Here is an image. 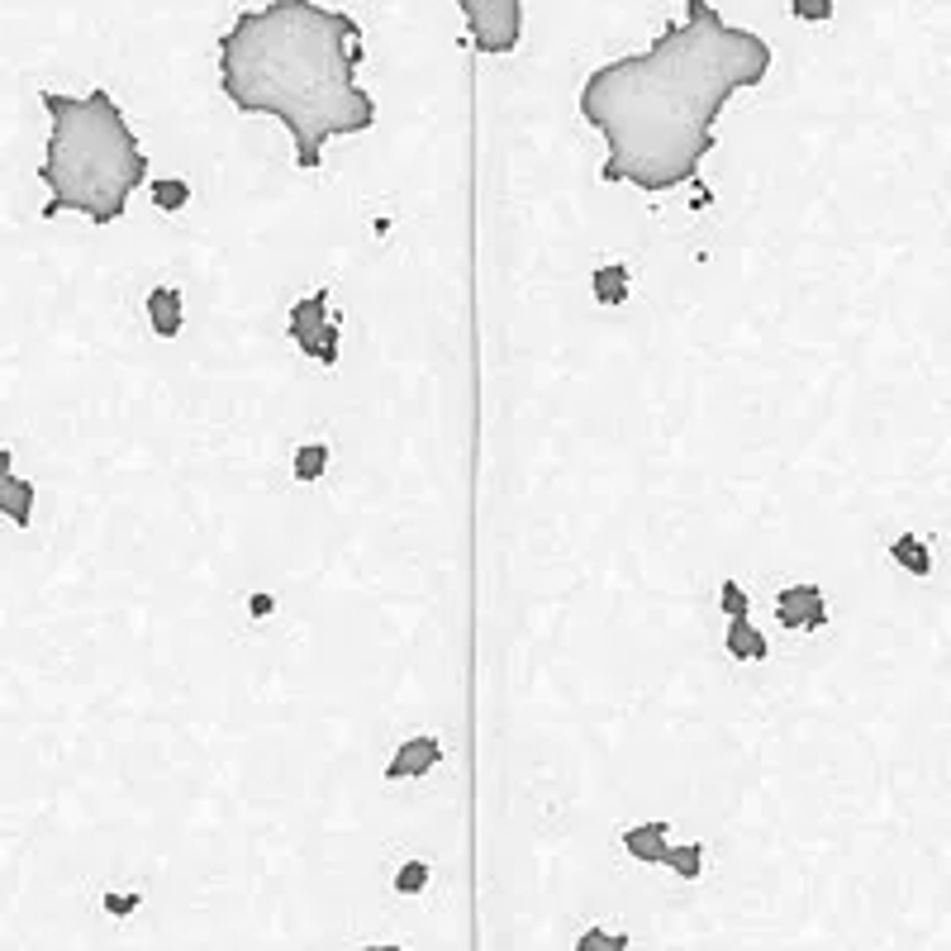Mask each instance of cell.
<instances>
[{
	"label": "cell",
	"mask_w": 951,
	"mask_h": 951,
	"mask_svg": "<svg viewBox=\"0 0 951 951\" xmlns=\"http://www.w3.org/2000/svg\"><path fill=\"white\" fill-rule=\"evenodd\" d=\"M728 657L732 661H767L771 657V638L752 624V614L747 618H728Z\"/></svg>",
	"instance_id": "8fae6325"
},
{
	"label": "cell",
	"mask_w": 951,
	"mask_h": 951,
	"mask_svg": "<svg viewBox=\"0 0 951 951\" xmlns=\"http://www.w3.org/2000/svg\"><path fill=\"white\" fill-rule=\"evenodd\" d=\"M481 57H510L524 38V0H457Z\"/></svg>",
	"instance_id": "5b68a950"
},
{
	"label": "cell",
	"mask_w": 951,
	"mask_h": 951,
	"mask_svg": "<svg viewBox=\"0 0 951 951\" xmlns=\"http://www.w3.org/2000/svg\"><path fill=\"white\" fill-rule=\"evenodd\" d=\"M890 557H895L909 575H932V547L918 538V533H899V538L890 542Z\"/></svg>",
	"instance_id": "7c38bea8"
},
{
	"label": "cell",
	"mask_w": 951,
	"mask_h": 951,
	"mask_svg": "<svg viewBox=\"0 0 951 951\" xmlns=\"http://www.w3.org/2000/svg\"><path fill=\"white\" fill-rule=\"evenodd\" d=\"M148 324L157 338H177L181 324H186V300L177 286H157V291H148Z\"/></svg>",
	"instance_id": "9c48e42d"
},
{
	"label": "cell",
	"mask_w": 951,
	"mask_h": 951,
	"mask_svg": "<svg viewBox=\"0 0 951 951\" xmlns=\"http://www.w3.org/2000/svg\"><path fill=\"white\" fill-rule=\"evenodd\" d=\"M362 24L320 0H267L220 34V91L238 114H267L291 134L295 167L320 171L334 138L377 124L362 81Z\"/></svg>",
	"instance_id": "7a4b0ae2"
},
{
	"label": "cell",
	"mask_w": 951,
	"mask_h": 951,
	"mask_svg": "<svg viewBox=\"0 0 951 951\" xmlns=\"http://www.w3.org/2000/svg\"><path fill=\"white\" fill-rule=\"evenodd\" d=\"M575 951H628V938H614V932H604V928H590V932H581Z\"/></svg>",
	"instance_id": "d6986e66"
},
{
	"label": "cell",
	"mask_w": 951,
	"mask_h": 951,
	"mask_svg": "<svg viewBox=\"0 0 951 951\" xmlns=\"http://www.w3.org/2000/svg\"><path fill=\"white\" fill-rule=\"evenodd\" d=\"M718 604H724L728 618H747V614H752V595H747L738 581H724V590H718Z\"/></svg>",
	"instance_id": "ac0fdd59"
},
{
	"label": "cell",
	"mask_w": 951,
	"mask_h": 951,
	"mask_svg": "<svg viewBox=\"0 0 951 951\" xmlns=\"http://www.w3.org/2000/svg\"><path fill=\"white\" fill-rule=\"evenodd\" d=\"M43 114H48V143H43L38 181L48 200H43V220H63V214H81L96 228H110L114 220L128 214L138 186H148V153L128 124L124 105L105 86L86 96L67 91H38Z\"/></svg>",
	"instance_id": "3957f363"
},
{
	"label": "cell",
	"mask_w": 951,
	"mask_h": 951,
	"mask_svg": "<svg viewBox=\"0 0 951 951\" xmlns=\"http://www.w3.org/2000/svg\"><path fill=\"white\" fill-rule=\"evenodd\" d=\"M324 467H328V443H300V448H295V462H291L295 481H305V485L324 481Z\"/></svg>",
	"instance_id": "9a60e30c"
},
{
	"label": "cell",
	"mask_w": 951,
	"mask_h": 951,
	"mask_svg": "<svg viewBox=\"0 0 951 951\" xmlns=\"http://www.w3.org/2000/svg\"><path fill=\"white\" fill-rule=\"evenodd\" d=\"M148 195H153V205L163 210V214H181L186 205H191V181H181V177H153V181H148Z\"/></svg>",
	"instance_id": "5bb4252c"
},
{
	"label": "cell",
	"mask_w": 951,
	"mask_h": 951,
	"mask_svg": "<svg viewBox=\"0 0 951 951\" xmlns=\"http://www.w3.org/2000/svg\"><path fill=\"white\" fill-rule=\"evenodd\" d=\"M771 67L775 53L757 29L728 24L714 0H685V20L581 81L575 110L604 138L600 181H624L647 195L695 181L728 100L757 91Z\"/></svg>",
	"instance_id": "6da1fadb"
},
{
	"label": "cell",
	"mask_w": 951,
	"mask_h": 951,
	"mask_svg": "<svg viewBox=\"0 0 951 951\" xmlns=\"http://www.w3.org/2000/svg\"><path fill=\"white\" fill-rule=\"evenodd\" d=\"M832 0H790V14H795L799 24H828L832 20Z\"/></svg>",
	"instance_id": "e0dca14e"
},
{
	"label": "cell",
	"mask_w": 951,
	"mask_h": 951,
	"mask_svg": "<svg viewBox=\"0 0 951 951\" xmlns=\"http://www.w3.org/2000/svg\"><path fill=\"white\" fill-rule=\"evenodd\" d=\"M424 885H428V861H410V866L395 875V890H400V895H419Z\"/></svg>",
	"instance_id": "ffe728a7"
},
{
	"label": "cell",
	"mask_w": 951,
	"mask_h": 951,
	"mask_svg": "<svg viewBox=\"0 0 951 951\" xmlns=\"http://www.w3.org/2000/svg\"><path fill=\"white\" fill-rule=\"evenodd\" d=\"M291 343L310 357L314 367H338L343 357V324L334 314V295L328 291H310L291 305Z\"/></svg>",
	"instance_id": "277c9868"
},
{
	"label": "cell",
	"mask_w": 951,
	"mask_h": 951,
	"mask_svg": "<svg viewBox=\"0 0 951 951\" xmlns=\"http://www.w3.org/2000/svg\"><path fill=\"white\" fill-rule=\"evenodd\" d=\"M590 291H595L600 305H624V300H628V267H618V262L595 267V277H590Z\"/></svg>",
	"instance_id": "4fadbf2b"
},
{
	"label": "cell",
	"mask_w": 951,
	"mask_h": 951,
	"mask_svg": "<svg viewBox=\"0 0 951 951\" xmlns=\"http://www.w3.org/2000/svg\"><path fill=\"white\" fill-rule=\"evenodd\" d=\"M443 761V742L434 738V732H419V738L400 742L391 767H385V781H419V775H428Z\"/></svg>",
	"instance_id": "ba28073f"
},
{
	"label": "cell",
	"mask_w": 951,
	"mask_h": 951,
	"mask_svg": "<svg viewBox=\"0 0 951 951\" xmlns=\"http://www.w3.org/2000/svg\"><path fill=\"white\" fill-rule=\"evenodd\" d=\"M775 618H781V628H790V633H818V628L828 624L824 585H814V581L785 585L781 595H775Z\"/></svg>",
	"instance_id": "8992f818"
},
{
	"label": "cell",
	"mask_w": 951,
	"mask_h": 951,
	"mask_svg": "<svg viewBox=\"0 0 951 951\" xmlns=\"http://www.w3.org/2000/svg\"><path fill=\"white\" fill-rule=\"evenodd\" d=\"M667 866H671L675 875H681V881H695V875L704 871V847H700V842H690V847H671Z\"/></svg>",
	"instance_id": "2e32d148"
},
{
	"label": "cell",
	"mask_w": 951,
	"mask_h": 951,
	"mask_svg": "<svg viewBox=\"0 0 951 951\" xmlns=\"http://www.w3.org/2000/svg\"><path fill=\"white\" fill-rule=\"evenodd\" d=\"M253 614H257V618L271 614V595H257V600H253Z\"/></svg>",
	"instance_id": "7402d4cb"
},
{
	"label": "cell",
	"mask_w": 951,
	"mask_h": 951,
	"mask_svg": "<svg viewBox=\"0 0 951 951\" xmlns=\"http://www.w3.org/2000/svg\"><path fill=\"white\" fill-rule=\"evenodd\" d=\"M34 504H38L34 481L14 475V452L0 443V518H10L14 528H29L34 524Z\"/></svg>",
	"instance_id": "52a82bcc"
},
{
	"label": "cell",
	"mask_w": 951,
	"mask_h": 951,
	"mask_svg": "<svg viewBox=\"0 0 951 951\" xmlns=\"http://www.w3.org/2000/svg\"><path fill=\"white\" fill-rule=\"evenodd\" d=\"M624 847H628V857L647 861V866H667V857H671V824H638V828H628L624 832Z\"/></svg>",
	"instance_id": "30bf717a"
},
{
	"label": "cell",
	"mask_w": 951,
	"mask_h": 951,
	"mask_svg": "<svg viewBox=\"0 0 951 951\" xmlns=\"http://www.w3.org/2000/svg\"><path fill=\"white\" fill-rule=\"evenodd\" d=\"M105 909H110V914H128V909H138V899H134V895H110Z\"/></svg>",
	"instance_id": "44dd1931"
}]
</instances>
